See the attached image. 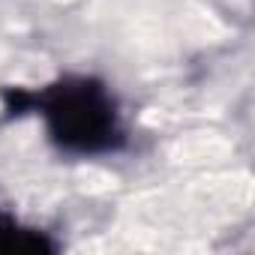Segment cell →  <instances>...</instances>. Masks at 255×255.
Listing matches in <instances>:
<instances>
[{
    "instance_id": "cell-1",
    "label": "cell",
    "mask_w": 255,
    "mask_h": 255,
    "mask_svg": "<svg viewBox=\"0 0 255 255\" xmlns=\"http://www.w3.org/2000/svg\"><path fill=\"white\" fill-rule=\"evenodd\" d=\"M9 114L36 111L48 138L72 156H102L126 144L117 102L93 75H66L48 87H15L3 93Z\"/></svg>"
},
{
    "instance_id": "cell-2",
    "label": "cell",
    "mask_w": 255,
    "mask_h": 255,
    "mask_svg": "<svg viewBox=\"0 0 255 255\" xmlns=\"http://www.w3.org/2000/svg\"><path fill=\"white\" fill-rule=\"evenodd\" d=\"M54 249L57 243L48 234L21 225L9 213H0V255H42Z\"/></svg>"
}]
</instances>
